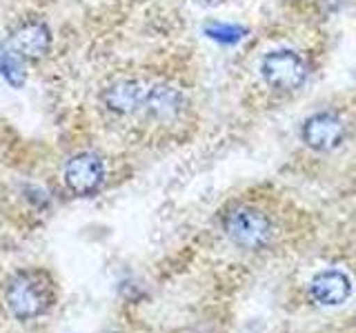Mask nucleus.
Instances as JSON below:
<instances>
[{
    "instance_id": "obj_1",
    "label": "nucleus",
    "mask_w": 356,
    "mask_h": 333,
    "mask_svg": "<svg viewBox=\"0 0 356 333\" xmlns=\"http://www.w3.org/2000/svg\"><path fill=\"white\" fill-rule=\"evenodd\" d=\"M56 287L44 271H20L7 282L5 305L18 320H36L54 307Z\"/></svg>"
},
{
    "instance_id": "obj_2",
    "label": "nucleus",
    "mask_w": 356,
    "mask_h": 333,
    "mask_svg": "<svg viewBox=\"0 0 356 333\" xmlns=\"http://www.w3.org/2000/svg\"><path fill=\"white\" fill-rule=\"evenodd\" d=\"M227 238L243 249H261L272 240V222L254 207H234L222 216Z\"/></svg>"
},
{
    "instance_id": "obj_3",
    "label": "nucleus",
    "mask_w": 356,
    "mask_h": 333,
    "mask_svg": "<svg viewBox=\"0 0 356 333\" xmlns=\"http://www.w3.org/2000/svg\"><path fill=\"white\" fill-rule=\"evenodd\" d=\"M261 74L267 87L278 92H292L305 83L307 67L305 60L292 49H276L270 51L261 62Z\"/></svg>"
},
{
    "instance_id": "obj_4",
    "label": "nucleus",
    "mask_w": 356,
    "mask_h": 333,
    "mask_svg": "<svg viewBox=\"0 0 356 333\" xmlns=\"http://www.w3.org/2000/svg\"><path fill=\"white\" fill-rule=\"evenodd\" d=\"M103 180L105 166L94 153H78L65 164V185L76 196H92Z\"/></svg>"
},
{
    "instance_id": "obj_5",
    "label": "nucleus",
    "mask_w": 356,
    "mask_h": 333,
    "mask_svg": "<svg viewBox=\"0 0 356 333\" xmlns=\"http://www.w3.org/2000/svg\"><path fill=\"white\" fill-rule=\"evenodd\" d=\"M300 138L314 151H332L337 149L345 138V125L337 114L318 111L303 122Z\"/></svg>"
},
{
    "instance_id": "obj_6",
    "label": "nucleus",
    "mask_w": 356,
    "mask_h": 333,
    "mask_svg": "<svg viewBox=\"0 0 356 333\" xmlns=\"http://www.w3.org/2000/svg\"><path fill=\"white\" fill-rule=\"evenodd\" d=\"M309 296L323 307H339L352 296V280L339 269H325L312 278Z\"/></svg>"
},
{
    "instance_id": "obj_7",
    "label": "nucleus",
    "mask_w": 356,
    "mask_h": 333,
    "mask_svg": "<svg viewBox=\"0 0 356 333\" xmlns=\"http://www.w3.org/2000/svg\"><path fill=\"white\" fill-rule=\"evenodd\" d=\"M145 89L143 83L138 80H118L114 85H109L105 92H103V105L114 111V114H134V111L143 109L145 105Z\"/></svg>"
},
{
    "instance_id": "obj_8",
    "label": "nucleus",
    "mask_w": 356,
    "mask_h": 333,
    "mask_svg": "<svg viewBox=\"0 0 356 333\" xmlns=\"http://www.w3.org/2000/svg\"><path fill=\"white\" fill-rule=\"evenodd\" d=\"M49 29L38 20L22 22L16 29L14 38H11V47H14L22 58H42L49 49Z\"/></svg>"
},
{
    "instance_id": "obj_9",
    "label": "nucleus",
    "mask_w": 356,
    "mask_h": 333,
    "mask_svg": "<svg viewBox=\"0 0 356 333\" xmlns=\"http://www.w3.org/2000/svg\"><path fill=\"white\" fill-rule=\"evenodd\" d=\"M183 105H185V98L178 89L170 85H154L147 89V94H145L143 109L159 120H172L183 111Z\"/></svg>"
},
{
    "instance_id": "obj_10",
    "label": "nucleus",
    "mask_w": 356,
    "mask_h": 333,
    "mask_svg": "<svg viewBox=\"0 0 356 333\" xmlns=\"http://www.w3.org/2000/svg\"><path fill=\"white\" fill-rule=\"evenodd\" d=\"M0 76L16 89L25 85V65L20 60V53L5 42H0Z\"/></svg>"
},
{
    "instance_id": "obj_11",
    "label": "nucleus",
    "mask_w": 356,
    "mask_h": 333,
    "mask_svg": "<svg viewBox=\"0 0 356 333\" xmlns=\"http://www.w3.org/2000/svg\"><path fill=\"white\" fill-rule=\"evenodd\" d=\"M205 33L216 42L234 44V42H238L245 33H248V29L236 27V25H225V22H211V25L205 27Z\"/></svg>"
},
{
    "instance_id": "obj_12",
    "label": "nucleus",
    "mask_w": 356,
    "mask_h": 333,
    "mask_svg": "<svg viewBox=\"0 0 356 333\" xmlns=\"http://www.w3.org/2000/svg\"><path fill=\"white\" fill-rule=\"evenodd\" d=\"M205 3H211V0H205Z\"/></svg>"
}]
</instances>
